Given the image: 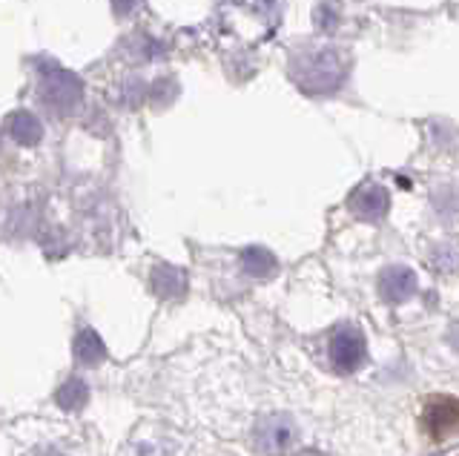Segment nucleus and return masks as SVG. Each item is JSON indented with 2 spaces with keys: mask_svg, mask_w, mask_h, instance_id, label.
Returning <instances> with one entry per match:
<instances>
[{
  "mask_svg": "<svg viewBox=\"0 0 459 456\" xmlns=\"http://www.w3.org/2000/svg\"><path fill=\"white\" fill-rule=\"evenodd\" d=\"M344 69H348V64L336 49H319L293 64V78L307 92H330L342 83Z\"/></svg>",
  "mask_w": 459,
  "mask_h": 456,
  "instance_id": "f257e3e1",
  "label": "nucleus"
},
{
  "mask_svg": "<svg viewBox=\"0 0 459 456\" xmlns=\"http://www.w3.org/2000/svg\"><path fill=\"white\" fill-rule=\"evenodd\" d=\"M330 362L342 374H353V370L365 362V339L359 331H339L330 339Z\"/></svg>",
  "mask_w": 459,
  "mask_h": 456,
  "instance_id": "f03ea898",
  "label": "nucleus"
},
{
  "mask_svg": "<svg viewBox=\"0 0 459 456\" xmlns=\"http://www.w3.org/2000/svg\"><path fill=\"white\" fill-rule=\"evenodd\" d=\"M422 425L434 439H445L451 431H456L459 427V399L442 396V399H434V402H428V408L422 413Z\"/></svg>",
  "mask_w": 459,
  "mask_h": 456,
  "instance_id": "7ed1b4c3",
  "label": "nucleus"
},
{
  "mask_svg": "<svg viewBox=\"0 0 459 456\" xmlns=\"http://www.w3.org/2000/svg\"><path fill=\"white\" fill-rule=\"evenodd\" d=\"M293 442V425L287 417H267L255 425V451L264 456H279Z\"/></svg>",
  "mask_w": 459,
  "mask_h": 456,
  "instance_id": "20e7f679",
  "label": "nucleus"
},
{
  "mask_svg": "<svg viewBox=\"0 0 459 456\" xmlns=\"http://www.w3.org/2000/svg\"><path fill=\"white\" fill-rule=\"evenodd\" d=\"M351 212L362 221H382L387 216V207H391V195L379 184H365L351 195Z\"/></svg>",
  "mask_w": 459,
  "mask_h": 456,
  "instance_id": "39448f33",
  "label": "nucleus"
},
{
  "mask_svg": "<svg viewBox=\"0 0 459 456\" xmlns=\"http://www.w3.org/2000/svg\"><path fill=\"white\" fill-rule=\"evenodd\" d=\"M379 293L385 302H405L416 293V273L408 267H387L379 276Z\"/></svg>",
  "mask_w": 459,
  "mask_h": 456,
  "instance_id": "423d86ee",
  "label": "nucleus"
},
{
  "mask_svg": "<svg viewBox=\"0 0 459 456\" xmlns=\"http://www.w3.org/2000/svg\"><path fill=\"white\" fill-rule=\"evenodd\" d=\"M244 270H247L250 276H270L273 270H276V259H273V253L262 250V247H250L244 253Z\"/></svg>",
  "mask_w": 459,
  "mask_h": 456,
  "instance_id": "0eeeda50",
  "label": "nucleus"
},
{
  "mask_svg": "<svg viewBox=\"0 0 459 456\" xmlns=\"http://www.w3.org/2000/svg\"><path fill=\"white\" fill-rule=\"evenodd\" d=\"M430 264H434V270H439V273H456L459 270V245H454V241H442V245L430 253Z\"/></svg>",
  "mask_w": 459,
  "mask_h": 456,
  "instance_id": "6e6552de",
  "label": "nucleus"
},
{
  "mask_svg": "<svg viewBox=\"0 0 459 456\" xmlns=\"http://www.w3.org/2000/svg\"><path fill=\"white\" fill-rule=\"evenodd\" d=\"M57 405H61L64 410H81L86 405V384L78 379L64 384V391L57 393Z\"/></svg>",
  "mask_w": 459,
  "mask_h": 456,
  "instance_id": "1a4fd4ad",
  "label": "nucleus"
},
{
  "mask_svg": "<svg viewBox=\"0 0 459 456\" xmlns=\"http://www.w3.org/2000/svg\"><path fill=\"white\" fill-rule=\"evenodd\" d=\"M78 359L86 365H95L104 359V345H100V339L95 333H83L78 339Z\"/></svg>",
  "mask_w": 459,
  "mask_h": 456,
  "instance_id": "9d476101",
  "label": "nucleus"
},
{
  "mask_svg": "<svg viewBox=\"0 0 459 456\" xmlns=\"http://www.w3.org/2000/svg\"><path fill=\"white\" fill-rule=\"evenodd\" d=\"M448 345L459 353V324H454L451 331H448Z\"/></svg>",
  "mask_w": 459,
  "mask_h": 456,
  "instance_id": "9b49d317",
  "label": "nucleus"
},
{
  "mask_svg": "<svg viewBox=\"0 0 459 456\" xmlns=\"http://www.w3.org/2000/svg\"><path fill=\"white\" fill-rule=\"evenodd\" d=\"M296 456H325V453H319V451H301V453H296Z\"/></svg>",
  "mask_w": 459,
  "mask_h": 456,
  "instance_id": "f8f14e48",
  "label": "nucleus"
}]
</instances>
